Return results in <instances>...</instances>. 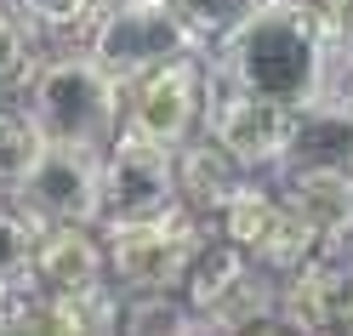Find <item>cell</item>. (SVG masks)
I'll use <instances>...</instances> for the list:
<instances>
[{
    "mask_svg": "<svg viewBox=\"0 0 353 336\" xmlns=\"http://www.w3.org/2000/svg\"><path fill=\"white\" fill-rule=\"evenodd\" d=\"M188 308L200 313V330H285L279 319V274L251 262L239 245L211 234L183 279Z\"/></svg>",
    "mask_w": 353,
    "mask_h": 336,
    "instance_id": "obj_3",
    "label": "cell"
},
{
    "mask_svg": "<svg viewBox=\"0 0 353 336\" xmlns=\"http://www.w3.org/2000/svg\"><path fill=\"white\" fill-rule=\"evenodd\" d=\"M216 234L228 245H239L251 262L274 268V274H291L296 262H307L314 251H325L319 234L296 217V206L285 199V188H268L262 171H251L245 183L228 194V206L216 211Z\"/></svg>",
    "mask_w": 353,
    "mask_h": 336,
    "instance_id": "obj_6",
    "label": "cell"
},
{
    "mask_svg": "<svg viewBox=\"0 0 353 336\" xmlns=\"http://www.w3.org/2000/svg\"><path fill=\"white\" fill-rule=\"evenodd\" d=\"M40 222L17 206L12 194H0V297L29 290V257H34Z\"/></svg>",
    "mask_w": 353,
    "mask_h": 336,
    "instance_id": "obj_16",
    "label": "cell"
},
{
    "mask_svg": "<svg viewBox=\"0 0 353 336\" xmlns=\"http://www.w3.org/2000/svg\"><path fill=\"white\" fill-rule=\"evenodd\" d=\"M176 206V171L171 148L137 137V131H114V143L103 148V222L125 217H160Z\"/></svg>",
    "mask_w": 353,
    "mask_h": 336,
    "instance_id": "obj_10",
    "label": "cell"
},
{
    "mask_svg": "<svg viewBox=\"0 0 353 336\" xmlns=\"http://www.w3.org/2000/svg\"><path fill=\"white\" fill-rule=\"evenodd\" d=\"M216 234V222L188 211L176 199L160 217H125L103 222V251H108V279L120 290H183L188 262L200 257V245Z\"/></svg>",
    "mask_w": 353,
    "mask_h": 336,
    "instance_id": "obj_4",
    "label": "cell"
},
{
    "mask_svg": "<svg viewBox=\"0 0 353 336\" xmlns=\"http://www.w3.org/2000/svg\"><path fill=\"white\" fill-rule=\"evenodd\" d=\"M80 46L92 52L120 86L137 80V75H148V69H160V63H171V57L205 52L200 34L183 23V12H176L171 0H131V6H103L97 23L85 29Z\"/></svg>",
    "mask_w": 353,
    "mask_h": 336,
    "instance_id": "obj_5",
    "label": "cell"
},
{
    "mask_svg": "<svg viewBox=\"0 0 353 336\" xmlns=\"http://www.w3.org/2000/svg\"><path fill=\"white\" fill-rule=\"evenodd\" d=\"M307 166H347L353 171V115L330 97H314L296 108L291 148L279 160V171H307Z\"/></svg>",
    "mask_w": 353,
    "mask_h": 336,
    "instance_id": "obj_15",
    "label": "cell"
},
{
    "mask_svg": "<svg viewBox=\"0 0 353 336\" xmlns=\"http://www.w3.org/2000/svg\"><path fill=\"white\" fill-rule=\"evenodd\" d=\"M176 12H183V23L200 34V46L211 52L216 40H223L234 23H245V17L262 6V0H171Z\"/></svg>",
    "mask_w": 353,
    "mask_h": 336,
    "instance_id": "obj_20",
    "label": "cell"
},
{
    "mask_svg": "<svg viewBox=\"0 0 353 336\" xmlns=\"http://www.w3.org/2000/svg\"><path fill=\"white\" fill-rule=\"evenodd\" d=\"M12 6L29 17L34 34H74V40H85V29L103 12L97 0H12Z\"/></svg>",
    "mask_w": 353,
    "mask_h": 336,
    "instance_id": "obj_19",
    "label": "cell"
},
{
    "mask_svg": "<svg viewBox=\"0 0 353 336\" xmlns=\"http://www.w3.org/2000/svg\"><path fill=\"white\" fill-rule=\"evenodd\" d=\"M29 69H34V29L12 0H0V86H23Z\"/></svg>",
    "mask_w": 353,
    "mask_h": 336,
    "instance_id": "obj_21",
    "label": "cell"
},
{
    "mask_svg": "<svg viewBox=\"0 0 353 336\" xmlns=\"http://www.w3.org/2000/svg\"><path fill=\"white\" fill-rule=\"evenodd\" d=\"M279 188L296 206V217L319 234L325 251H347V245H353V171L347 166L279 171Z\"/></svg>",
    "mask_w": 353,
    "mask_h": 336,
    "instance_id": "obj_13",
    "label": "cell"
},
{
    "mask_svg": "<svg viewBox=\"0 0 353 336\" xmlns=\"http://www.w3.org/2000/svg\"><path fill=\"white\" fill-rule=\"evenodd\" d=\"M97 6H131V0H97Z\"/></svg>",
    "mask_w": 353,
    "mask_h": 336,
    "instance_id": "obj_24",
    "label": "cell"
},
{
    "mask_svg": "<svg viewBox=\"0 0 353 336\" xmlns=\"http://www.w3.org/2000/svg\"><path fill=\"white\" fill-rule=\"evenodd\" d=\"M205 63H211L216 80H234L256 97L302 108V103L325 97L330 46L296 0H262L245 23H234L205 52Z\"/></svg>",
    "mask_w": 353,
    "mask_h": 336,
    "instance_id": "obj_1",
    "label": "cell"
},
{
    "mask_svg": "<svg viewBox=\"0 0 353 336\" xmlns=\"http://www.w3.org/2000/svg\"><path fill=\"white\" fill-rule=\"evenodd\" d=\"M279 319L285 330H353V257L314 251L279 274Z\"/></svg>",
    "mask_w": 353,
    "mask_h": 336,
    "instance_id": "obj_11",
    "label": "cell"
},
{
    "mask_svg": "<svg viewBox=\"0 0 353 336\" xmlns=\"http://www.w3.org/2000/svg\"><path fill=\"white\" fill-rule=\"evenodd\" d=\"M23 108L34 115L46 143H74L103 154L120 131V80L85 46L52 52V57H34L23 80Z\"/></svg>",
    "mask_w": 353,
    "mask_h": 336,
    "instance_id": "obj_2",
    "label": "cell"
},
{
    "mask_svg": "<svg viewBox=\"0 0 353 336\" xmlns=\"http://www.w3.org/2000/svg\"><path fill=\"white\" fill-rule=\"evenodd\" d=\"M171 171H176V199H183L188 211H200L205 222H216V211L228 206V194L251 177L211 131H194V137L176 143L171 148Z\"/></svg>",
    "mask_w": 353,
    "mask_h": 336,
    "instance_id": "obj_14",
    "label": "cell"
},
{
    "mask_svg": "<svg viewBox=\"0 0 353 336\" xmlns=\"http://www.w3.org/2000/svg\"><path fill=\"white\" fill-rule=\"evenodd\" d=\"M120 330H200L183 290H120Z\"/></svg>",
    "mask_w": 353,
    "mask_h": 336,
    "instance_id": "obj_18",
    "label": "cell"
},
{
    "mask_svg": "<svg viewBox=\"0 0 353 336\" xmlns=\"http://www.w3.org/2000/svg\"><path fill=\"white\" fill-rule=\"evenodd\" d=\"M40 148H46V137H40L34 115L23 103H0V194H12L29 177V166L40 160Z\"/></svg>",
    "mask_w": 353,
    "mask_h": 336,
    "instance_id": "obj_17",
    "label": "cell"
},
{
    "mask_svg": "<svg viewBox=\"0 0 353 336\" xmlns=\"http://www.w3.org/2000/svg\"><path fill=\"white\" fill-rule=\"evenodd\" d=\"M325 97L342 103L353 115V52H330V69H325Z\"/></svg>",
    "mask_w": 353,
    "mask_h": 336,
    "instance_id": "obj_22",
    "label": "cell"
},
{
    "mask_svg": "<svg viewBox=\"0 0 353 336\" xmlns=\"http://www.w3.org/2000/svg\"><path fill=\"white\" fill-rule=\"evenodd\" d=\"M291 126H296V108L291 103L256 97V92H245V86L211 75L200 131H211V137L223 143L245 171H279L285 148H291Z\"/></svg>",
    "mask_w": 353,
    "mask_h": 336,
    "instance_id": "obj_8",
    "label": "cell"
},
{
    "mask_svg": "<svg viewBox=\"0 0 353 336\" xmlns=\"http://www.w3.org/2000/svg\"><path fill=\"white\" fill-rule=\"evenodd\" d=\"M205 86H211L205 52L171 57L160 69H148V75L120 86V126L148 137V143H160V148H176L205 120Z\"/></svg>",
    "mask_w": 353,
    "mask_h": 336,
    "instance_id": "obj_7",
    "label": "cell"
},
{
    "mask_svg": "<svg viewBox=\"0 0 353 336\" xmlns=\"http://www.w3.org/2000/svg\"><path fill=\"white\" fill-rule=\"evenodd\" d=\"M0 330H12V297H0Z\"/></svg>",
    "mask_w": 353,
    "mask_h": 336,
    "instance_id": "obj_23",
    "label": "cell"
},
{
    "mask_svg": "<svg viewBox=\"0 0 353 336\" xmlns=\"http://www.w3.org/2000/svg\"><path fill=\"white\" fill-rule=\"evenodd\" d=\"M40 228L46 222H103V154L74 143H46L29 177L12 188Z\"/></svg>",
    "mask_w": 353,
    "mask_h": 336,
    "instance_id": "obj_9",
    "label": "cell"
},
{
    "mask_svg": "<svg viewBox=\"0 0 353 336\" xmlns=\"http://www.w3.org/2000/svg\"><path fill=\"white\" fill-rule=\"evenodd\" d=\"M108 279L103 222H46L34 234L29 290H85Z\"/></svg>",
    "mask_w": 353,
    "mask_h": 336,
    "instance_id": "obj_12",
    "label": "cell"
}]
</instances>
